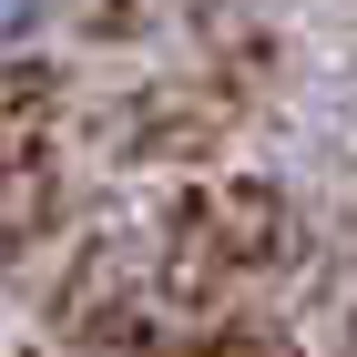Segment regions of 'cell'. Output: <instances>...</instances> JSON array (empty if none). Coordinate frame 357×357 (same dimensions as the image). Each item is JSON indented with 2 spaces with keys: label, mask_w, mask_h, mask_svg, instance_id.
I'll use <instances>...</instances> for the list:
<instances>
[{
  "label": "cell",
  "mask_w": 357,
  "mask_h": 357,
  "mask_svg": "<svg viewBox=\"0 0 357 357\" xmlns=\"http://www.w3.org/2000/svg\"><path fill=\"white\" fill-rule=\"evenodd\" d=\"M52 10H61V0H0V41H31Z\"/></svg>",
  "instance_id": "obj_1"
}]
</instances>
